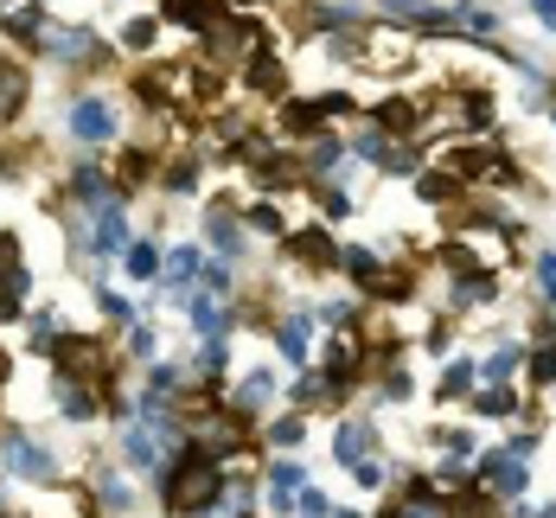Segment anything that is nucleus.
Returning <instances> with one entry per match:
<instances>
[{"label": "nucleus", "mask_w": 556, "mask_h": 518, "mask_svg": "<svg viewBox=\"0 0 556 518\" xmlns=\"http://www.w3.org/2000/svg\"><path fill=\"white\" fill-rule=\"evenodd\" d=\"M473 391H480V358L473 352H447L442 365H435V403L442 409H460Z\"/></svg>", "instance_id": "obj_19"}, {"label": "nucleus", "mask_w": 556, "mask_h": 518, "mask_svg": "<svg viewBox=\"0 0 556 518\" xmlns=\"http://www.w3.org/2000/svg\"><path fill=\"white\" fill-rule=\"evenodd\" d=\"M205 186H212V161H205L199 148H173L167 161H161L154 199H167V205H186V199H205Z\"/></svg>", "instance_id": "obj_10"}, {"label": "nucleus", "mask_w": 556, "mask_h": 518, "mask_svg": "<svg viewBox=\"0 0 556 518\" xmlns=\"http://www.w3.org/2000/svg\"><path fill=\"white\" fill-rule=\"evenodd\" d=\"M556 391V340H531V358H525V397L551 403Z\"/></svg>", "instance_id": "obj_31"}, {"label": "nucleus", "mask_w": 556, "mask_h": 518, "mask_svg": "<svg viewBox=\"0 0 556 518\" xmlns=\"http://www.w3.org/2000/svg\"><path fill=\"white\" fill-rule=\"evenodd\" d=\"M33 288H39L33 263H26V269H13V276L0 282V327H26V314H33Z\"/></svg>", "instance_id": "obj_29"}, {"label": "nucleus", "mask_w": 556, "mask_h": 518, "mask_svg": "<svg viewBox=\"0 0 556 518\" xmlns=\"http://www.w3.org/2000/svg\"><path fill=\"white\" fill-rule=\"evenodd\" d=\"M46 397H52V416H58V422H71V429L103 422V391H97V384H77V378L46 371Z\"/></svg>", "instance_id": "obj_13"}, {"label": "nucleus", "mask_w": 556, "mask_h": 518, "mask_svg": "<svg viewBox=\"0 0 556 518\" xmlns=\"http://www.w3.org/2000/svg\"><path fill=\"white\" fill-rule=\"evenodd\" d=\"M294 518H333V493L327 487H301L294 493Z\"/></svg>", "instance_id": "obj_37"}, {"label": "nucleus", "mask_w": 556, "mask_h": 518, "mask_svg": "<svg viewBox=\"0 0 556 518\" xmlns=\"http://www.w3.org/2000/svg\"><path fill=\"white\" fill-rule=\"evenodd\" d=\"M333 518H371L365 506H333Z\"/></svg>", "instance_id": "obj_40"}, {"label": "nucleus", "mask_w": 556, "mask_h": 518, "mask_svg": "<svg viewBox=\"0 0 556 518\" xmlns=\"http://www.w3.org/2000/svg\"><path fill=\"white\" fill-rule=\"evenodd\" d=\"M358 314H365V294H327V301H314L320 333H352V327H358Z\"/></svg>", "instance_id": "obj_33"}, {"label": "nucleus", "mask_w": 556, "mask_h": 518, "mask_svg": "<svg viewBox=\"0 0 556 518\" xmlns=\"http://www.w3.org/2000/svg\"><path fill=\"white\" fill-rule=\"evenodd\" d=\"M409 186H416V199H422L429 212H442V205H467V199H473V192H467V186H460V179H454L447 167H435V161L416 173Z\"/></svg>", "instance_id": "obj_25"}, {"label": "nucleus", "mask_w": 556, "mask_h": 518, "mask_svg": "<svg viewBox=\"0 0 556 518\" xmlns=\"http://www.w3.org/2000/svg\"><path fill=\"white\" fill-rule=\"evenodd\" d=\"M0 518H26V513H20V506H0Z\"/></svg>", "instance_id": "obj_41"}, {"label": "nucleus", "mask_w": 556, "mask_h": 518, "mask_svg": "<svg viewBox=\"0 0 556 518\" xmlns=\"http://www.w3.org/2000/svg\"><path fill=\"white\" fill-rule=\"evenodd\" d=\"M77 487L90 493V506H97L103 518H135L141 513V487H135V473H128L122 460L90 455L84 460V473H77Z\"/></svg>", "instance_id": "obj_4"}, {"label": "nucleus", "mask_w": 556, "mask_h": 518, "mask_svg": "<svg viewBox=\"0 0 556 518\" xmlns=\"http://www.w3.org/2000/svg\"><path fill=\"white\" fill-rule=\"evenodd\" d=\"M307 435H314V416H301V409H288V403H281L276 416L256 422V448H263V455H307Z\"/></svg>", "instance_id": "obj_17"}, {"label": "nucleus", "mask_w": 556, "mask_h": 518, "mask_svg": "<svg viewBox=\"0 0 556 518\" xmlns=\"http://www.w3.org/2000/svg\"><path fill=\"white\" fill-rule=\"evenodd\" d=\"M115 448H122V467H128L141 487H154V473H161V467H167V455H173V448L154 435V429H148V422H128V429H115Z\"/></svg>", "instance_id": "obj_14"}, {"label": "nucleus", "mask_w": 556, "mask_h": 518, "mask_svg": "<svg viewBox=\"0 0 556 518\" xmlns=\"http://www.w3.org/2000/svg\"><path fill=\"white\" fill-rule=\"evenodd\" d=\"M237 518H263V513H237Z\"/></svg>", "instance_id": "obj_43"}, {"label": "nucleus", "mask_w": 556, "mask_h": 518, "mask_svg": "<svg viewBox=\"0 0 556 518\" xmlns=\"http://www.w3.org/2000/svg\"><path fill=\"white\" fill-rule=\"evenodd\" d=\"M64 333H71L64 307H58V301H33V314H26V345H33V352L46 358V352H52V345L64 340Z\"/></svg>", "instance_id": "obj_28"}, {"label": "nucleus", "mask_w": 556, "mask_h": 518, "mask_svg": "<svg viewBox=\"0 0 556 518\" xmlns=\"http://www.w3.org/2000/svg\"><path fill=\"white\" fill-rule=\"evenodd\" d=\"M64 135H71L77 148L115 154V148L128 141V115H122V103H115L110 90H71V103H64Z\"/></svg>", "instance_id": "obj_2"}, {"label": "nucleus", "mask_w": 556, "mask_h": 518, "mask_svg": "<svg viewBox=\"0 0 556 518\" xmlns=\"http://www.w3.org/2000/svg\"><path fill=\"white\" fill-rule=\"evenodd\" d=\"M0 473L20 480V487H46V493H52V487H71L64 455H58L26 416H0Z\"/></svg>", "instance_id": "obj_1"}, {"label": "nucleus", "mask_w": 556, "mask_h": 518, "mask_svg": "<svg viewBox=\"0 0 556 518\" xmlns=\"http://www.w3.org/2000/svg\"><path fill=\"white\" fill-rule=\"evenodd\" d=\"M531 13H538V26H544V33H556V0H531Z\"/></svg>", "instance_id": "obj_39"}, {"label": "nucleus", "mask_w": 556, "mask_h": 518, "mask_svg": "<svg viewBox=\"0 0 556 518\" xmlns=\"http://www.w3.org/2000/svg\"><path fill=\"white\" fill-rule=\"evenodd\" d=\"M205 263H212V250L199 243V237H179V243H167V276H161V301H186L192 288H199V276H205Z\"/></svg>", "instance_id": "obj_15"}, {"label": "nucleus", "mask_w": 556, "mask_h": 518, "mask_svg": "<svg viewBox=\"0 0 556 518\" xmlns=\"http://www.w3.org/2000/svg\"><path fill=\"white\" fill-rule=\"evenodd\" d=\"M122 276L135 288H161V276H167V243L148 230V237H135L128 250H122Z\"/></svg>", "instance_id": "obj_23"}, {"label": "nucleus", "mask_w": 556, "mask_h": 518, "mask_svg": "<svg viewBox=\"0 0 556 518\" xmlns=\"http://www.w3.org/2000/svg\"><path fill=\"white\" fill-rule=\"evenodd\" d=\"M90 301H97V327H103V333H128L135 320H148V314H141V307H135L122 288H110V282L90 288Z\"/></svg>", "instance_id": "obj_30"}, {"label": "nucleus", "mask_w": 556, "mask_h": 518, "mask_svg": "<svg viewBox=\"0 0 556 518\" xmlns=\"http://www.w3.org/2000/svg\"><path fill=\"white\" fill-rule=\"evenodd\" d=\"M167 20H161V13H128V26H122V33H115V46H122V58H128V64H148V58H167L161 52V46H167Z\"/></svg>", "instance_id": "obj_21"}, {"label": "nucleus", "mask_w": 556, "mask_h": 518, "mask_svg": "<svg viewBox=\"0 0 556 518\" xmlns=\"http://www.w3.org/2000/svg\"><path fill=\"white\" fill-rule=\"evenodd\" d=\"M269 345H276V358L288 365V371H307V365H314V352H320L314 301H288V307H281V320L269 327Z\"/></svg>", "instance_id": "obj_5"}, {"label": "nucleus", "mask_w": 556, "mask_h": 518, "mask_svg": "<svg viewBox=\"0 0 556 518\" xmlns=\"http://www.w3.org/2000/svg\"><path fill=\"white\" fill-rule=\"evenodd\" d=\"M378 448H384V416H378L371 403H365V409H345L333 422V467L339 473H352L358 460L378 455Z\"/></svg>", "instance_id": "obj_9"}, {"label": "nucleus", "mask_w": 556, "mask_h": 518, "mask_svg": "<svg viewBox=\"0 0 556 518\" xmlns=\"http://www.w3.org/2000/svg\"><path fill=\"white\" fill-rule=\"evenodd\" d=\"M396 473H403V467H396V455H390V448H378V455L358 460L345 480H352L358 493H371V500H390V493H396Z\"/></svg>", "instance_id": "obj_27"}, {"label": "nucleus", "mask_w": 556, "mask_h": 518, "mask_svg": "<svg viewBox=\"0 0 556 518\" xmlns=\"http://www.w3.org/2000/svg\"><path fill=\"white\" fill-rule=\"evenodd\" d=\"M122 352H128V365H135V371H141V365H154V358H167V340H161L154 314H148V320H135V327L122 333Z\"/></svg>", "instance_id": "obj_34"}, {"label": "nucleus", "mask_w": 556, "mask_h": 518, "mask_svg": "<svg viewBox=\"0 0 556 518\" xmlns=\"http://www.w3.org/2000/svg\"><path fill=\"white\" fill-rule=\"evenodd\" d=\"M224 403H230L237 416H250V422L276 416V409H281V378H276V365H250V371H237V378H230V391H224Z\"/></svg>", "instance_id": "obj_12"}, {"label": "nucleus", "mask_w": 556, "mask_h": 518, "mask_svg": "<svg viewBox=\"0 0 556 518\" xmlns=\"http://www.w3.org/2000/svg\"><path fill=\"white\" fill-rule=\"evenodd\" d=\"M531 282H538V301L556 314V250H538L531 256Z\"/></svg>", "instance_id": "obj_36"}, {"label": "nucleus", "mask_w": 556, "mask_h": 518, "mask_svg": "<svg viewBox=\"0 0 556 518\" xmlns=\"http://www.w3.org/2000/svg\"><path fill=\"white\" fill-rule=\"evenodd\" d=\"M243 225H250V237H269V243H281L288 230L301 225V212H288V199H269V192H243Z\"/></svg>", "instance_id": "obj_20"}, {"label": "nucleus", "mask_w": 556, "mask_h": 518, "mask_svg": "<svg viewBox=\"0 0 556 518\" xmlns=\"http://www.w3.org/2000/svg\"><path fill=\"white\" fill-rule=\"evenodd\" d=\"M384 269H390V256L378 250V243H352V237H345V256H339V276L352 282V294H371V288L384 282Z\"/></svg>", "instance_id": "obj_24"}, {"label": "nucleus", "mask_w": 556, "mask_h": 518, "mask_svg": "<svg viewBox=\"0 0 556 518\" xmlns=\"http://www.w3.org/2000/svg\"><path fill=\"white\" fill-rule=\"evenodd\" d=\"M281 403H288V409H301V416H345V409H339L333 403V391H327V378H320V371H314V365H307V371H288V384H281Z\"/></svg>", "instance_id": "obj_22"}, {"label": "nucleus", "mask_w": 556, "mask_h": 518, "mask_svg": "<svg viewBox=\"0 0 556 518\" xmlns=\"http://www.w3.org/2000/svg\"><path fill=\"white\" fill-rule=\"evenodd\" d=\"M52 26H58V13L46 0H13V7L0 13V39H7V52H20V58H39V46H46Z\"/></svg>", "instance_id": "obj_11"}, {"label": "nucleus", "mask_w": 556, "mask_h": 518, "mask_svg": "<svg viewBox=\"0 0 556 518\" xmlns=\"http://www.w3.org/2000/svg\"><path fill=\"white\" fill-rule=\"evenodd\" d=\"M13 269H26V243H20V230L13 225H0V282H7Z\"/></svg>", "instance_id": "obj_38"}, {"label": "nucleus", "mask_w": 556, "mask_h": 518, "mask_svg": "<svg viewBox=\"0 0 556 518\" xmlns=\"http://www.w3.org/2000/svg\"><path fill=\"white\" fill-rule=\"evenodd\" d=\"M429 448H435V455L473 460V455H480V435H473V422H467V416H460V422H429Z\"/></svg>", "instance_id": "obj_35"}, {"label": "nucleus", "mask_w": 556, "mask_h": 518, "mask_svg": "<svg viewBox=\"0 0 556 518\" xmlns=\"http://www.w3.org/2000/svg\"><path fill=\"white\" fill-rule=\"evenodd\" d=\"M505 301V276H493V269H442V307L460 320H473V314H493Z\"/></svg>", "instance_id": "obj_7"}, {"label": "nucleus", "mask_w": 556, "mask_h": 518, "mask_svg": "<svg viewBox=\"0 0 556 518\" xmlns=\"http://www.w3.org/2000/svg\"><path fill=\"white\" fill-rule=\"evenodd\" d=\"M473 480H480V493H493L500 506H511V500L531 493V460L511 455L505 442H486V448L473 455Z\"/></svg>", "instance_id": "obj_6"}, {"label": "nucleus", "mask_w": 556, "mask_h": 518, "mask_svg": "<svg viewBox=\"0 0 556 518\" xmlns=\"http://www.w3.org/2000/svg\"><path fill=\"white\" fill-rule=\"evenodd\" d=\"M276 256H281V276L294 282H307V276H339V256H345V237H339L333 225H320V218H301V225L288 230L276 243Z\"/></svg>", "instance_id": "obj_3"}, {"label": "nucleus", "mask_w": 556, "mask_h": 518, "mask_svg": "<svg viewBox=\"0 0 556 518\" xmlns=\"http://www.w3.org/2000/svg\"><path fill=\"white\" fill-rule=\"evenodd\" d=\"M525 409H531V397H525V384H480L473 397L460 403V416L467 422H525Z\"/></svg>", "instance_id": "obj_16"}, {"label": "nucleus", "mask_w": 556, "mask_h": 518, "mask_svg": "<svg viewBox=\"0 0 556 518\" xmlns=\"http://www.w3.org/2000/svg\"><path fill=\"white\" fill-rule=\"evenodd\" d=\"M179 314H186V333H192V340H237V333H230V301L205 294V288H192V294L179 301Z\"/></svg>", "instance_id": "obj_18"}, {"label": "nucleus", "mask_w": 556, "mask_h": 518, "mask_svg": "<svg viewBox=\"0 0 556 518\" xmlns=\"http://www.w3.org/2000/svg\"><path fill=\"white\" fill-rule=\"evenodd\" d=\"M454 20H460V33H467V39H480V46H500V33H505L500 7H486V0H460V7H454Z\"/></svg>", "instance_id": "obj_32"}, {"label": "nucleus", "mask_w": 556, "mask_h": 518, "mask_svg": "<svg viewBox=\"0 0 556 518\" xmlns=\"http://www.w3.org/2000/svg\"><path fill=\"white\" fill-rule=\"evenodd\" d=\"M551 135H556V97H551Z\"/></svg>", "instance_id": "obj_42"}, {"label": "nucleus", "mask_w": 556, "mask_h": 518, "mask_svg": "<svg viewBox=\"0 0 556 518\" xmlns=\"http://www.w3.org/2000/svg\"><path fill=\"white\" fill-rule=\"evenodd\" d=\"M256 473H263V487H269V493H301V487H314L307 455H263V460H256Z\"/></svg>", "instance_id": "obj_26"}, {"label": "nucleus", "mask_w": 556, "mask_h": 518, "mask_svg": "<svg viewBox=\"0 0 556 518\" xmlns=\"http://www.w3.org/2000/svg\"><path fill=\"white\" fill-rule=\"evenodd\" d=\"M237 90H243L256 110H276V103L294 97V71H288V58H281L276 46H263V52L237 71Z\"/></svg>", "instance_id": "obj_8"}]
</instances>
